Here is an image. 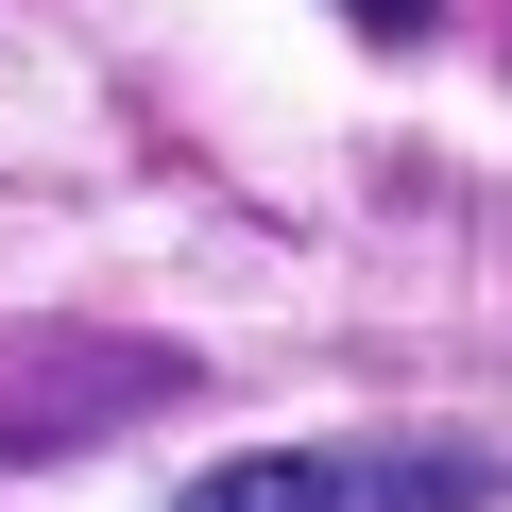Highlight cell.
<instances>
[{
    "mask_svg": "<svg viewBox=\"0 0 512 512\" xmlns=\"http://www.w3.org/2000/svg\"><path fill=\"white\" fill-rule=\"evenodd\" d=\"M478 495H495L478 444H274L188 478V512H478Z\"/></svg>",
    "mask_w": 512,
    "mask_h": 512,
    "instance_id": "1",
    "label": "cell"
},
{
    "mask_svg": "<svg viewBox=\"0 0 512 512\" xmlns=\"http://www.w3.org/2000/svg\"><path fill=\"white\" fill-rule=\"evenodd\" d=\"M342 18H359V35H427L444 0H342Z\"/></svg>",
    "mask_w": 512,
    "mask_h": 512,
    "instance_id": "2",
    "label": "cell"
}]
</instances>
